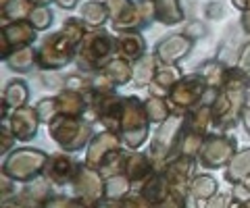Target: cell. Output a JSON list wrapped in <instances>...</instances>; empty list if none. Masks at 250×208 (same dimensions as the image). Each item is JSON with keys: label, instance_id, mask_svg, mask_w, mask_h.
Instances as JSON below:
<instances>
[{"label": "cell", "instance_id": "6da1fadb", "mask_svg": "<svg viewBox=\"0 0 250 208\" xmlns=\"http://www.w3.org/2000/svg\"><path fill=\"white\" fill-rule=\"evenodd\" d=\"M75 171H77V167L67 156H52V160L48 163V169H46V173H48V177H50V181L59 183V186L67 183L75 175Z\"/></svg>", "mask_w": 250, "mask_h": 208}, {"label": "cell", "instance_id": "7a4b0ae2", "mask_svg": "<svg viewBox=\"0 0 250 208\" xmlns=\"http://www.w3.org/2000/svg\"><path fill=\"white\" fill-rule=\"evenodd\" d=\"M215 191H217V183H215L213 177H208V175H200L190 183V194L194 198L208 200V198L215 196Z\"/></svg>", "mask_w": 250, "mask_h": 208}, {"label": "cell", "instance_id": "3957f363", "mask_svg": "<svg viewBox=\"0 0 250 208\" xmlns=\"http://www.w3.org/2000/svg\"><path fill=\"white\" fill-rule=\"evenodd\" d=\"M104 189H106L108 200L125 198L127 196V191H129V179L125 175H113V177H108Z\"/></svg>", "mask_w": 250, "mask_h": 208}, {"label": "cell", "instance_id": "277c9868", "mask_svg": "<svg viewBox=\"0 0 250 208\" xmlns=\"http://www.w3.org/2000/svg\"><path fill=\"white\" fill-rule=\"evenodd\" d=\"M121 208H150V202L144 196H129L121 200Z\"/></svg>", "mask_w": 250, "mask_h": 208}, {"label": "cell", "instance_id": "5b68a950", "mask_svg": "<svg viewBox=\"0 0 250 208\" xmlns=\"http://www.w3.org/2000/svg\"><path fill=\"white\" fill-rule=\"evenodd\" d=\"M207 208H229V206H228V198H225V196H215V198L207 204Z\"/></svg>", "mask_w": 250, "mask_h": 208}, {"label": "cell", "instance_id": "8992f818", "mask_svg": "<svg viewBox=\"0 0 250 208\" xmlns=\"http://www.w3.org/2000/svg\"><path fill=\"white\" fill-rule=\"evenodd\" d=\"M246 208H250V200H248V202H246Z\"/></svg>", "mask_w": 250, "mask_h": 208}]
</instances>
